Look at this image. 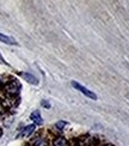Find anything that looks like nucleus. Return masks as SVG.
Listing matches in <instances>:
<instances>
[{
    "label": "nucleus",
    "mask_w": 129,
    "mask_h": 146,
    "mask_svg": "<svg viewBox=\"0 0 129 146\" xmlns=\"http://www.w3.org/2000/svg\"><path fill=\"white\" fill-rule=\"evenodd\" d=\"M103 146H114V145H111V144H107V145H103Z\"/></svg>",
    "instance_id": "13"
},
{
    "label": "nucleus",
    "mask_w": 129,
    "mask_h": 146,
    "mask_svg": "<svg viewBox=\"0 0 129 146\" xmlns=\"http://www.w3.org/2000/svg\"><path fill=\"white\" fill-rule=\"evenodd\" d=\"M0 42H3V43H6V44H17V42L10 37V36H6L4 34L0 33Z\"/></svg>",
    "instance_id": "6"
},
{
    "label": "nucleus",
    "mask_w": 129,
    "mask_h": 146,
    "mask_svg": "<svg viewBox=\"0 0 129 146\" xmlns=\"http://www.w3.org/2000/svg\"><path fill=\"white\" fill-rule=\"evenodd\" d=\"M22 76H23V78L25 79L28 83L34 84V85H37V83H38L37 78H35L32 74H30V73H26V72H25V73H22Z\"/></svg>",
    "instance_id": "7"
},
{
    "label": "nucleus",
    "mask_w": 129,
    "mask_h": 146,
    "mask_svg": "<svg viewBox=\"0 0 129 146\" xmlns=\"http://www.w3.org/2000/svg\"><path fill=\"white\" fill-rule=\"evenodd\" d=\"M5 84H6V83H5L4 80H3V78H1V77H0V90H1V89H4V86H5Z\"/></svg>",
    "instance_id": "10"
},
{
    "label": "nucleus",
    "mask_w": 129,
    "mask_h": 146,
    "mask_svg": "<svg viewBox=\"0 0 129 146\" xmlns=\"http://www.w3.org/2000/svg\"><path fill=\"white\" fill-rule=\"evenodd\" d=\"M4 113V106L1 104V103H0V115H1Z\"/></svg>",
    "instance_id": "12"
},
{
    "label": "nucleus",
    "mask_w": 129,
    "mask_h": 146,
    "mask_svg": "<svg viewBox=\"0 0 129 146\" xmlns=\"http://www.w3.org/2000/svg\"><path fill=\"white\" fill-rule=\"evenodd\" d=\"M65 126H66L65 121H59V122H56V125H55V127H56L59 131H62V129L65 128Z\"/></svg>",
    "instance_id": "9"
},
{
    "label": "nucleus",
    "mask_w": 129,
    "mask_h": 146,
    "mask_svg": "<svg viewBox=\"0 0 129 146\" xmlns=\"http://www.w3.org/2000/svg\"><path fill=\"white\" fill-rule=\"evenodd\" d=\"M72 86H73V88H75L78 91H80V92H81L83 95H85L86 97H89V98L93 100V101H96V100H97V96H96V94H95V92H92V91H90L87 88L83 86V85H81V84H79L78 82L73 80V82H72Z\"/></svg>",
    "instance_id": "2"
},
{
    "label": "nucleus",
    "mask_w": 129,
    "mask_h": 146,
    "mask_svg": "<svg viewBox=\"0 0 129 146\" xmlns=\"http://www.w3.org/2000/svg\"><path fill=\"white\" fill-rule=\"evenodd\" d=\"M32 145L34 146H48V141L46 138L43 137H37L35 139V140L32 141Z\"/></svg>",
    "instance_id": "8"
},
{
    "label": "nucleus",
    "mask_w": 129,
    "mask_h": 146,
    "mask_svg": "<svg viewBox=\"0 0 129 146\" xmlns=\"http://www.w3.org/2000/svg\"><path fill=\"white\" fill-rule=\"evenodd\" d=\"M34 131H35V125H29V126H26L25 128H24V129L22 131V133H21V137L28 138V137H30V135L32 134Z\"/></svg>",
    "instance_id": "5"
},
{
    "label": "nucleus",
    "mask_w": 129,
    "mask_h": 146,
    "mask_svg": "<svg viewBox=\"0 0 129 146\" xmlns=\"http://www.w3.org/2000/svg\"><path fill=\"white\" fill-rule=\"evenodd\" d=\"M53 146H69V143L64 137H56L53 140Z\"/></svg>",
    "instance_id": "3"
},
{
    "label": "nucleus",
    "mask_w": 129,
    "mask_h": 146,
    "mask_svg": "<svg viewBox=\"0 0 129 146\" xmlns=\"http://www.w3.org/2000/svg\"><path fill=\"white\" fill-rule=\"evenodd\" d=\"M4 90H5V92L7 95H10V96H17L18 94H19L21 84L13 79V80H10V82H7L5 84Z\"/></svg>",
    "instance_id": "1"
},
{
    "label": "nucleus",
    "mask_w": 129,
    "mask_h": 146,
    "mask_svg": "<svg viewBox=\"0 0 129 146\" xmlns=\"http://www.w3.org/2000/svg\"><path fill=\"white\" fill-rule=\"evenodd\" d=\"M1 135H3V131H1V129H0V137H1Z\"/></svg>",
    "instance_id": "14"
},
{
    "label": "nucleus",
    "mask_w": 129,
    "mask_h": 146,
    "mask_svg": "<svg viewBox=\"0 0 129 146\" xmlns=\"http://www.w3.org/2000/svg\"><path fill=\"white\" fill-rule=\"evenodd\" d=\"M42 106H43V107H46V108H50V104H49L48 102H46V101H43V102H42Z\"/></svg>",
    "instance_id": "11"
},
{
    "label": "nucleus",
    "mask_w": 129,
    "mask_h": 146,
    "mask_svg": "<svg viewBox=\"0 0 129 146\" xmlns=\"http://www.w3.org/2000/svg\"><path fill=\"white\" fill-rule=\"evenodd\" d=\"M30 119L34 121L35 125H42V122H43V121H42V116H41V114H40L38 110L32 111L31 115H30Z\"/></svg>",
    "instance_id": "4"
}]
</instances>
